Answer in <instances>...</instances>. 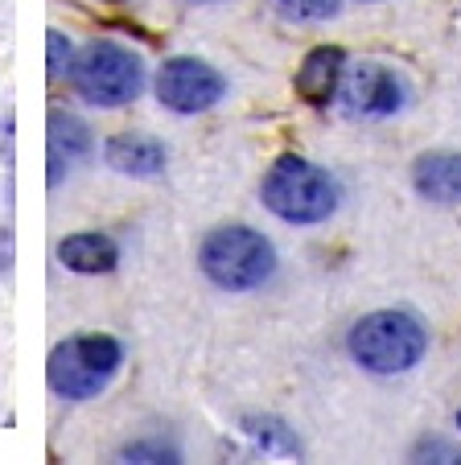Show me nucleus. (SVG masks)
Wrapping results in <instances>:
<instances>
[{"label": "nucleus", "instance_id": "obj_1", "mask_svg": "<svg viewBox=\"0 0 461 465\" xmlns=\"http://www.w3.org/2000/svg\"><path fill=\"white\" fill-rule=\"evenodd\" d=\"M428 351V334L425 325L404 309H379L366 313L363 322L350 330V359L363 371L375 375H400L412 371Z\"/></svg>", "mask_w": 461, "mask_h": 465}, {"label": "nucleus", "instance_id": "obj_2", "mask_svg": "<svg viewBox=\"0 0 461 465\" xmlns=\"http://www.w3.org/2000/svg\"><path fill=\"white\" fill-rule=\"evenodd\" d=\"M260 198L285 223H322L338 206V182L322 165L288 153L264 173Z\"/></svg>", "mask_w": 461, "mask_h": 465}, {"label": "nucleus", "instance_id": "obj_3", "mask_svg": "<svg viewBox=\"0 0 461 465\" xmlns=\"http://www.w3.org/2000/svg\"><path fill=\"white\" fill-rule=\"evenodd\" d=\"M202 272L226 292L260 289L276 272V252L252 227H215L198 247Z\"/></svg>", "mask_w": 461, "mask_h": 465}, {"label": "nucleus", "instance_id": "obj_4", "mask_svg": "<svg viewBox=\"0 0 461 465\" xmlns=\"http://www.w3.org/2000/svg\"><path fill=\"white\" fill-rule=\"evenodd\" d=\"M124 367V346L107 334H83L66 338L62 346L50 351L45 362V379L62 400H91L99 395Z\"/></svg>", "mask_w": 461, "mask_h": 465}, {"label": "nucleus", "instance_id": "obj_5", "mask_svg": "<svg viewBox=\"0 0 461 465\" xmlns=\"http://www.w3.org/2000/svg\"><path fill=\"white\" fill-rule=\"evenodd\" d=\"M70 87L95 107H124L145 87V66L120 42H91L70 62Z\"/></svg>", "mask_w": 461, "mask_h": 465}, {"label": "nucleus", "instance_id": "obj_6", "mask_svg": "<svg viewBox=\"0 0 461 465\" xmlns=\"http://www.w3.org/2000/svg\"><path fill=\"white\" fill-rule=\"evenodd\" d=\"M223 74L202 58H169L157 71V99L177 115H198L223 99Z\"/></svg>", "mask_w": 461, "mask_h": 465}, {"label": "nucleus", "instance_id": "obj_7", "mask_svg": "<svg viewBox=\"0 0 461 465\" xmlns=\"http://www.w3.org/2000/svg\"><path fill=\"white\" fill-rule=\"evenodd\" d=\"M338 99L350 115H392L408 104V83L383 62H358L342 71Z\"/></svg>", "mask_w": 461, "mask_h": 465}, {"label": "nucleus", "instance_id": "obj_8", "mask_svg": "<svg viewBox=\"0 0 461 465\" xmlns=\"http://www.w3.org/2000/svg\"><path fill=\"white\" fill-rule=\"evenodd\" d=\"M342 71H346V54L338 45H317L305 54V62L296 66V95L309 107H326L338 95Z\"/></svg>", "mask_w": 461, "mask_h": 465}, {"label": "nucleus", "instance_id": "obj_9", "mask_svg": "<svg viewBox=\"0 0 461 465\" xmlns=\"http://www.w3.org/2000/svg\"><path fill=\"white\" fill-rule=\"evenodd\" d=\"M104 157L124 177H157L165 169V144L140 132H120L104 144Z\"/></svg>", "mask_w": 461, "mask_h": 465}, {"label": "nucleus", "instance_id": "obj_10", "mask_svg": "<svg viewBox=\"0 0 461 465\" xmlns=\"http://www.w3.org/2000/svg\"><path fill=\"white\" fill-rule=\"evenodd\" d=\"M412 185L436 206L461 203V153H425L412 165Z\"/></svg>", "mask_w": 461, "mask_h": 465}, {"label": "nucleus", "instance_id": "obj_11", "mask_svg": "<svg viewBox=\"0 0 461 465\" xmlns=\"http://www.w3.org/2000/svg\"><path fill=\"white\" fill-rule=\"evenodd\" d=\"M91 128L70 112H50V185L62 182V169L91 157Z\"/></svg>", "mask_w": 461, "mask_h": 465}, {"label": "nucleus", "instance_id": "obj_12", "mask_svg": "<svg viewBox=\"0 0 461 465\" xmlns=\"http://www.w3.org/2000/svg\"><path fill=\"white\" fill-rule=\"evenodd\" d=\"M58 260L79 276H104L120 263V247L107 235H99V231H79V235L58 243Z\"/></svg>", "mask_w": 461, "mask_h": 465}, {"label": "nucleus", "instance_id": "obj_13", "mask_svg": "<svg viewBox=\"0 0 461 465\" xmlns=\"http://www.w3.org/2000/svg\"><path fill=\"white\" fill-rule=\"evenodd\" d=\"M244 432L264 449V453H301L296 437H293V432H288L280 420H272V416H247V420H244Z\"/></svg>", "mask_w": 461, "mask_h": 465}, {"label": "nucleus", "instance_id": "obj_14", "mask_svg": "<svg viewBox=\"0 0 461 465\" xmlns=\"http://www.w3.org/2000/svg\"><path fill=\"white\" fill-rule=\"evenodd\" d=\"M272 9L285 21H330L342 0H272Z\"/></svg>", "mask_w": 461, "mask_h": 465}, {"label": "nucleus", "instance_id": "obj_15", "mask_svg": "<svg viewBox=\"0 0 461 465\" xmlns=\"http://www.w3.org/2000/svg\"><path fill=\"white\" fill-rule=\"evenodd\" d=\"M120 457L124 461H182V453L165 440H132L120 449Z\"/></svg>", "mask_w": 461, "mask_h": 465}, {"label": "nucleus", "instance_id": "obj_16", "mask_svg": "<svg viewBox=\"0 0 461 465\" xmlns=\"http://www.w3.org/2000/svg\"><path fill=\"white\" fill-rule=\"evenodd\" d=\"M45 71H50V79H62V71H70V42L58 29H50V37H45Z\"/></svg>", "mask_w": 461, "mask_h": 465}, {"label": "nucleus", "instance_id": "obj_17", "mask_svg": "<svg viewBox=\"0 0 461 465\" xmlns=\"http://www.w3.org/2000/svg\"><path fill=\"white\" fill-rule=\"evenodd\" d=\"M412 457H441V461H461V453L453 445H445V440H420Z\"/></svg>", "mask_w": 461, "mask_h": 465}, {"label": "nucleus", "instance_id": "obj_18", "mask_svg": "<svg viewBox=\"0 0 461 465\" xmlns=\"http://www.w3.org/2000/svg\"><path fill=\"white\" fill-rule=\"evenodd\" d=\"M457 429H461V408H457Z\"/></svg>", "mask_w": 461, "mask_h": 465}, {"label": "nucleus", "instance_id": "obj_19", "mask_svg": "<svg viewBox=\"0 0 461 465\" xmlns=\"http://www.w3.org/2000/svg\"><path fill=\"white\" fill-rule=\"evenodd\" d=\"M107 5H120V0H107Z\"/></svg>", "mask_w": 461, "mask_h": 465}, {"label": "nucleus", "instance_id": "obj_20", "mask_svg": "<svg viewBox=\"0 0 461 465\" xmlns=\"http://www.w3.org/2000/svg\"><path fill=\"white\" fill-rule=\"evenodd\" d=\"M198 5H210V0H198Z\"/></svg>", "mask_w": 461, "mask_h": 465}]
</instances>
